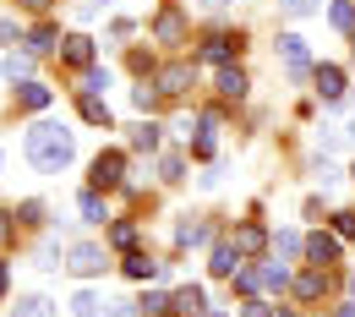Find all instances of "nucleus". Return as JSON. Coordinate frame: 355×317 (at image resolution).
<instances>
[{
	"label": "nucleus",
	"instance_id": "obj_1",
	"mask_svg": "<svg viewBox=\"0 0 355 317\" xmlns=\"http://www.w3.org/2000/svg\"><path fill=\"white\" fill-rule=\"evenodd\" d=\"M71 153H77V137L66 132L60 121H39V126H28V164H33V170L55 175V170L71 164Z\"/></svg>",
	"mask_w": 355,
	"mask_h": 317
},
{
	"label": "nucleus",
	"instance_id": "obj_2",
	"mask_svg": "<svg viewBox=\"0 0 355 317\" xmlns=\"http://www.w3.org/2000/svg\"><path fill=\"white\" fill-rule=\"evenodd\" d=\"M279 55H284V66H290V77H306V71H311L306 39H295V33H279Z\"/></svg>",
	"mask_w": 355,
	"mask_h": 317
},
{
	"label": "nucleus",
	"instance_id": "obj_3",
	"mask_svg": "<svg viewBox=\"0 0 355 317\" xmlns=\"http://www.w3.org/2000/svg\"><path fill=\"white\" fill-rule=\"evenodd\" d=\"M121 175H126V153H98L93 159V186H121Z\"/></svg>",
	"mask_w": 355,
	"mask_h": 317
},
{
	"label": "nucleus",
	"instance_id": "obj_4",
	"mask_svg": "<svg viewBox=\"0 0 355 317\" xmlns=\"http://www.w3.org/2000/svg\"><path fill=\"white\" fill-rule=\"evenodd\" d=\"M71 273H83V279H93V273H104V252L98 246H88V241H77L71 246V263H66Z\"/></svg>",
	"mask_w": 355,
	"mask_h": 317
},
{
	"label": "nucleus",
	"instance_id": "obj_5",
	"mask_svg": "<svg viewBox=\"0 0 355 317\" xmlns=\"http://www.w3.org/2000/svg\"><path fill=\"white\" fill-rule=\"evenodd\" d=\"M235 284L241 290H284V268H241Z\"/></svg>",
	"mask_w": 355,
	"mask_h": 317
},
{
	"label": "nucleus",
	"instance_id": "obj_6",
	"mask_svg": "<svg viewBox=\"0 0 355 317\" xmlns=\"http://www.w3.org/2000/svg\"><path fill=\"white\" fill-rule=\"evenodd\" d=\"M311 77H317V93H322V98H328V104H334V98H339V93H345V71H339V66H317V71H311Z\"/></svg>",
	"mask_w": 355,
	"mask_h": 317
},
{
	"label": "nucleus",
	"instance_id": "obj_7",
	"mask_svg": "<svg viewBox=\"0 0 355 317\" xmlns=\"http://www.w3.org/2000/svg\"><path fill=\"white\" fill-rule=\"evenodd\" d=\"M170 312H180V317H197V312H208V307H202V290H197V284L175 290V295H170Z\"/></svg>",
	"mask_w": 355,
	"mask_h": 317
},
{
	"label": "nucleus",
	"instance_id": "obj_8",
	"mask_svg": "<svg viewBox=\"0 0 355 317\" xmlns=\"http://www.w3.org/2000/svg\"><path fill=\"white\" fill-rule=\"evenodd\" d=\"M306 257L317 263V268L334 263V257H339V241H334V235H306Z\"/></svg>",
	"mask_w": 355,
	"mask_h": 317
},
{
	"label": "nucleus",
	"instance_id": "obj_9",
	"mask_svg": "<svg viewBox=\"0 0 355 317\" xmlns=\"http://www.w3.org/2000/svg\"><path fill=\"white\" fill-rule=\"evenodd\" d=\"M11 317H55V301H49V295H22V301L11 307Z\"/></svg>",
	"mask_w": 355,
	"mask_h": 317
},
{
	"label": "nucleus",
	"instance_id": "obj_10",
	"mask_svg": "<svg viewBox=\"0 0 355 317\" xmlns=\"http://www.w3.org/2000/svg\"><path fill=\"white\" fill-rule=\"evenodd\" d=\"M83 121H88V126H110V104H104L98 93H83Z\"/></svg>",
	"mask_w": 355,
	"mask_h": 317
},
{
	"label": "nucleus",
	"instance_id": "obj_11",
	"mask_svg": "<svg viewBox=\"0 0 355 317\" xmlns=\"http://www.w3.org/2000/svg\"><path fill=\"white\" fill-rule=\"evenodd\" d=\"M186 83H191V71H186V66H164V71H159V93H170V98H175Z\"/></svg>",
	"mask_w": 355,
	"mask_h": 317
},
{
	"label": "nucleus",
	"instance_id": "obj_12",
	"mask_svg": "<svg viewBox=\"0 0 355 317\" xmlns=\"http://www.w3.org/2000/svg\"><path fill=\"white\" fill-rule=\"evenodd\" d=\"M17 104H22V110H44L49 88H44V83H22V88H17Z\"/></svg>",
	"mask_w": 355,
	"mask_h": 317
},
{
	"label": "nucleus",
	"instance_id": "obj_13",
	"mask_svg": "<svg viewBox=\"0 0 355 317\" xmlns=\"http://www.w3.org/2000/svg\"><path fill=\"white\" fill-rule=\"evenodd\" d=\"M66 60H71V66H93V39L71 33V39H66Z\"/></svg>",
	"mask_w": 355,
	"mask_h": 317
},
{
	"label": "nucleus",
	"instance_id": "obj_14",
	"mask_svg": "<svg viewBox=\"0 0 355 317\" xmlns=\"http://www.w3.org/2000/svg\"><path fill=\"white\" fill-rule=\"evenodd\" d=\"M235 49H241V44H235V39H224V33H219V39H208V44H202V60H214V66H224V60H230Z\"/></svg>",
	"mask_w": 355,
	"mask_h": 317
},
{
	"label": "nucleus",
	"instance_id": "obj_15",
	"mask_svg": "<svg viewBox=\"0 0 355 317\" xmlns=\"http://www.w3.org/2000/svg\"><path fill=\"white\" fill-rule=\"evenodd\" d=\"M328 17H334V28H339V33H355V6H350V0H334V11H328Z\"/></svg>",
	"mask_w": 355,
	"mask_h": 317
},
{
	"label": "nucleus",
	"instance_id": "obj_16",
	"mask_svg": "<svg viewBox=\"0 0 355 317\" xmlns=\"http://www.w3.org/2000/svg\"><path fill=\"white\" fill-rule=\"evenodd\" d=\"M132 148H142V153H153V148H159V126H153V121H142V126L132 132Z\"/></svg>",
	"mask_w": 355,
	"mask_h": 317
},
{
	"label": "nucleus",
	"instance_id": "obj_17",
	"mask_svg": "<svg viewBox=\"0 0 355 317\" xmlns=\"http://www.w3.org/2000/svg\"><path fill=\"white\" fill-rule=\"evenodd\" d=\"M235 263H241V252H235V246H214V273H241Z\"/></svg>",
	"mask_w": 355,
	"mask_h": 317
},
{
	"label": "nucleus",
	"instance_id": "obj_18",
	"mask_svg": "<svg viewBox=\"0 0 355 317\" xmlns=\"http://www.w3.org/2000/svg\"><path fill=\"white\" fill-rule=\"evenodd\" d=\"M257 246H263V230H257V225H241V230H235V252H257Z\"/></svg>",
	"mask_w": 355,
	"mask_h": 317
},
{
	"label": "nucleus",
	"instance_id": "obj_19",
	"mask_svg": "<svg viewBox=\"0 0 355 317\" xmlns=\"http://www.w3.org/2000/svg\"><path fill=\"white\" fill-rule=\"evenodd\" d=\"M159 39H164V44H180V11H164V17H159Z\"/></svg>",
	"mask_w": 355,
	"mask_h": 317
},
{
	"label": "nucleus",
	"instance_id": "obj_20",
	"mask_svg": "<svg viewBox=\"0 0 355 317\" xmlns=\"http://www.w3.org/2000/svg\"><path fill=\"white\" fill-rule=\"evenodd\" d=\"M71 312L77 317H98V295H93V290H77V295H71Z\"/></svg>",
	"mask_w": 355,
	"mask_h": 317
},
{
	"label": "nucleus",
	"instance_id": "obj_21",
	"mask_svg": "<svg viewBox=\"0 0 355 317\" xmlns=\"http://www.w3.org/2000/svg\"><path fill=\"white\" fill-rule=\"evenodd\" d=\"M55 39H60V33H55V28H33V39H28V49H33V55H44V49H55Z\"/></svg>",
	"mask_w": 355,
	"mask_h": 317
},
{
	"label": "nucleus",
	"instance_id": "obj_22",
	"mask_svg": "<svg viewBox=\"0 0 355 317\" xmlns=\"http://www.w3.org/2000/svg\"><path fill=\"white\" fill-rule=\"evenodd\" d=\"M126 273H132V279H153V273H159V263H148L142 252H132V257H126Z\"/></svg>",
	"mask_w": 355,
	"mask_h": 317
},
{
	"label": "nucleus",
	"instance_id": "obj_23",
	"mask_svg": "<svg viewBox=\"0 0 355 317\" xmlns=\"http://www.w3.org/2000/svg\"><path fill=\"white\" fill-rule=\"evenodd\" d=\"M219 93H224V98H241V93H246V77H241V71H224V77H219Z\"/></svg>",
	"mask_w": 355,
	"mask_h": 317
},
{
	"label": "nucleus",
	"instance_id": "obj_24",
	"mask_svg": "<svg viewBox=\"0 0 355 317\" xmlns=\"http://www.w3.org/2000/svg\"><path fill=\"white\" fill-rule=\"evenodd\" d=\"M175 241H180V246H202V241H208V230H202V225H180Z\"/></svg>",
	"mask_w": 355,
	"mask_h": 317
},
{
	"label": "nucleus",
	"instance_id": "obj_25",
	"mask_svg": "<svg viewBox=\"0 0 355 317\" xmlns=\"http://www.w3.org/2000/svg\"><path fill=\"white\" fill-rule=\"evenodd\" d=\"M301 246H306V241H301V235H295V230H284V235H279V257H295V252H301Z\"/></svg>",
	"mask_w": 355,
	"mask_h": 317
},
{
	"label": "nucleus",
	"instance_id": "obj_26",
	"mask_svg": "<svg viewBox=\"0 0 355 317\" xmlns=\"http://www.w3.org/2000/svg\"><path fill=\"white\" fill-rule=\"evenodd\" d=\"M284 6V17H311L317 11V0H279Z\"/></svg>",
	"mask_w": 355,
	"mask_h": 317
},
{
	"label": "nucleus",
	"instance_id": "obj_27",
	"mask_svg": "<svg viewBox=\"0 0 355 317\" xmlns=\"http://www.w3.org/2000/svg\"><path fill=\"white\" fill-rule=\"evenodd\" d=\"M83 219H104V203H98V191H83Z\"/></svg>",
	"mask_w": 355,
	"mask_h": 317
},
{
	"label": "nucleus",
	"instance_id": "obj_28",
	"mask_svg": "<svg viewBox=\"0 0 355 317\" xmlns=\"http://www.w3.org/2000/svg\"><path fill=\"white\" fill-rule=\"evenodd\" d=\"M142 312H148V317H159V312H170V301H164L159 290H148V301H142Z\"/></svg>",
	"mask_w": 355,
	"mask_h": 317
},
{
	"label": "nucleus",
	"instance_id": "obj_29",
	"mask_svg": "<svg viewBox=\"0 0 355 317\" xmlns=\"http://www.w3.org/2000/svg\"><path fill=\"white\" fill-rule=\"evenodd\" d=\"M295 290H301V295H306V301H311V295L322 290V273H301V284H295Z\"/></svg>",
	"mask_w": 355,
	"mask_h": 317
},
{
	"label": "nucleus",
	"instance_id": "obj_30",
	"mask_svg": "<svg viewBox=\"0 0 355 317\" xmlns=\"http://www.w3.org/2000/svg\"><path fill=\"white\" fill-rule=\"evenodd\" d=\"M83 88H88V93H104V88H110V71H88V77H83Z\"/></svg>",
	"mask_w": 355,
	"mask_h": 317
},
{
	"label": "nucleus",
	"instance_id": "obj_31",
	"mask_svg": "<svg viewBox=\"0 0 355 317\" xmlns=\"http://www.w3.org/2000/svg\"><path fill=\"white\" fill-rule=\"evenodd\" d=\"M6 71H11V77H28V71H33V60H28V55H11V60H6Z\"/></svg>",
	"mask_w": 355,
	"mask_h": 317
},
{
	"label": "nucleus",
	"instance_id": "obj_32",
	"mask_svg": "<svg viewBox=\"0 0 355 317\" xmlns=\"http://www.w3.org/2000/svg\"><path fill=\"white\" fill-rule=\"evenodd\" d=\"M153 98H159V88H137V93H132L137 110H153Z\"/></svg>",
	"mask_w": 355,
	"mask_h": 317
},
{
	"label": "nucleus",
	"instance_id": "obj_33",
	"mask_svg": "<svg viewBox=\"0 0 355 317\" xmlns=\"http://www.w3.org/2000/svg\"><path fill=\"white\" fill-rule=\"evenodd\" d=\"M334 230H339V235H355V214H334Z\"/></svg>",
	"mask_w": 355,
	"mask_h": 317
},
{
	"label": "nucleus",
	"instance_id": "obj_34",
	"mask_svg": "<svg viewBox=\"0 0 355 317\" xmlns=\"http://www.w3.org/2000/svg\"><path fill=\"white\" fill-rule=\"evenodd\" d=\"M246 317H273V312H268L263 301H252V307H246Z\"/></svg>",
	"mask_w": 355,
	"mask_h": 317
},
{
	"label": "nucleus",
	"instance_id": "obj_35",
	"mask_svg": "<svg viewBox=\"0 0 355 317\" xmlns=\"http://www.w3.org/2000/svg\"><path fill=\"white\" fill-rule=\"evenodd\" d=\"M339 317H355V301H350V307H339Z\"/></svg>",
	"mask_w": 355,
	"mask_h": 317
},
{
	"label": "nucleus",
	"instance_id": "obj_36",
	"mask_svg": "<svg viewBox=\"0 0 355 317\" xmlns=\"http://www.w3.org/2000/svg\"><path fill=\"white\" fill-rule=\"evenodd\" d=\"M28 6H33V11H44V6H49V0H28Z\"/></svg>",
	"mask_w": 355,
	"mask_h": 317
},
{
	"label": "nucleus",
	"instance_id": "obj_37",
	"mask_svg": "<svg viewBox=\"0 0 355 317\" xmlns=\"http://www.w3.org/2000/svg\"><path fill=\"white\" fill-rule=\"evenodd\" d=\"M0 295H6V263H0Z\"/></svg>",
	"mask_w": 355,
	"mask_h": 317
},
{
	"label": "nucleus",
	"instance_id": "obj_38",
	"mask_svg": "<svg viewBox=\"0 0 355 317\" xmlns=\"http://www.w3.org/2000/svg\"><path fill=\"white\" fill-rule=\"evenodd\" d=\"M6 235H11V225H6V219H0V241H6Z\"/></svg>",
	"mask_w": 355,
	"mask_h": 317
},
{
	"label": "nucleus",
	"instance_id": "obj_39",
	"mask_svg": "<svg viewBox=\"0 0 355 317\" xmlns=\"http://www.w3.org/2000/svg\"><path fill=\"white\" fill-rule=\"evenodd\" d=\"M202 6H230V0H202Z\"/></svg>",
	"mask_w": 355,
	"mask_h": 317
},
{
	"label": "nucleus",
	"instance_id": "obj_40",
	"mask_svg": "<svg viewBox=\"0 0 355 317\" xmlns=\"http://www.w3.org/2000/svg\"><path fill=\"white\" fill-rule=\"evenodd\" d=\"M273 317H290V312H273Z\"/></svg>",
	"mask_w": 355,
	"mask_h": 317
},
{
	"label": "nucleus",
	"instance_id": "obj_41",
	"mask_svg": "<svg viewBox=\"0 0 355 317\" xmlns=\"http://www.w3.org/2000/svg\"><path fill=\"white\" fill-rule=\"evenodd\" d=\"M350 290H355V273H350Z\"/></svg>",
	"mask_w": 355,
	"mask_h": 317
},
{
	"label": "nucleus",
	"instance_id": "obj_42",
	"mask_svg": "<svg viewBox=\"0 0 355 317\" xmlns=\"http://www.w3.org/2000/svg\"><path fill=\"white\" fill-rule=\"evenodd\" d=\"M208 317H224V312H208Z\"/></svg>",
	"mask_w": 355,
	"mask_h": 317
}]
</instances>
